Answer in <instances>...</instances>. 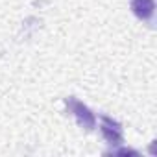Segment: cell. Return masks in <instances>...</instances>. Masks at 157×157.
<instances>
[{
    "label": "cell",
    "mask_w": 157,
    "mask_h": 157,
    "mask_svg": "<svg viewBox=\"0 0 157 157\" xmlns=\"http://www.w3.org/2000/svg\"><path fill=\"white\" fill-rule=\"evenodd\" d=\"M65 105H67V111L76 117L78 126H80V128H83V129H87V131H91V129L94 128L96 117H94V113H93L85 104H82V102H78L76 98L68 96V98H65Z\"/></svg>",
    "instance_id": "6da1fadb"
},
{
    "label": "cell",
    "mask_w": 157,
    "mask_h": 157,
    "mask_svg": "<svg viewBox=\"0 0 157 157\" xmlns=\"http://www.w3.org/2000/svg\"><path fill=\"white\" fill-rule=\"evenodd\" d=\"M100 120H102L100 129H102L104 139H105L109 144H113V146L122 144V142H124V131H122L120 122L113 120V118H111V117H107V115H102V117H100Z\"/></svg>",
    "instance_id": "7a4b0ae2"
},
{
    "label": "cell",
    "mask_w": 157,
    "mask_h": 157,
    "mask_svg": "<svg viewBox=\"0 0 157 157\" xmlns=\"http://www.w3.org/2000/svg\"><path fill=\"white\" fill-rule=\"evenodd\" d=\"M131 11L137 19L140 21H150L155 11V2L153 0H129Z\"/></svg>",
    "instance_id": "3957f363"
},
{
    "label": "cell",
    "mask_w": 157,
    "mask_h": 157,
    "mask_svg": "<svg viewBox=\"0 0 157 157\" xmlns=\"http://www.w3.org/2000/svg\"><path fill=\"white\" fill-rule=\"evenodd\" d=\"M113 153H120V155H139V151H135V150H126V148H122V150H117V151H113Z\"/></svg>",
    "instance_id": "277c9868"
}]
</instances>
